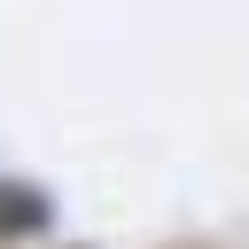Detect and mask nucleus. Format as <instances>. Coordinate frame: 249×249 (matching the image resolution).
Here are the masks:
<instances>
[{"mask_svg":"<svg viewBox=\"0 0 249 249\" xmlns=\"http://www.w3.org/2000/svg\"><path fill=\"white\" fill-rule=\"evenodd\" d=\"M0 226H8V233H23V226H47V202H31L23 187H8V202H0Z\"/></svg>","mask_w":249,"mask_h":249,"instance_id":"nucleus-1","label":"nucleus"}]
</instances>
